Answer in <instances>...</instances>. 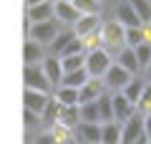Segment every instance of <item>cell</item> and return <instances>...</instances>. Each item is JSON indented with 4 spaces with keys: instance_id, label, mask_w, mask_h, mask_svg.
I'll return each instance as SVG.
<instances>
[{
    "instance_id": "1",
    "label": "cell",
    "mask_w": 151,
    "mask_h": 144,
    "mask_svg": "<svg viewBox=\"0 0 151 144\" xmlns=\"http://www.w3.org/2000/svg\"><path fill=\"white\" fill-rule=\"evenodd\" d=\"M124 33H126V28L121 25L116 18H113V20H106V23H101V28H98V43L106 48L108 53H111V51H119L121 46H126Z\"/></svg>"
},
{
    "instance_id": "2",
    "label": "cell",
    "mask_w": 151,
    "mask_h": 144,
    "mask_svg": "<svg viewBox=\"0 0 151 144\" xmlns=\"http://www.w3.org/2000/svg\"><path fill=\"white\" fill-rule=\"evenodd\" d=\"M111 63H113V58H111V53H108L106 48H103V46H93V48H88V51H86L83 68L88 71L91 79H101Z\"/></svg>"
},
{
    "instance_id": "3",
    "label": "cell",
    "mask_w": 151,
    "mask_h": 144,
    "mask_svg": "<svg viewBox=\"0 0 151 144\" xmlns=\"http://www.w3.org/2000/svg\"><path fill=\"white\" fill-rule=\"evenodd\" d=\"M121 142L124 144L146 142V137H144V111L136 109L131 116H126L124 121H121Z\"/></svg>"
},
{
    "instance_id": "4",
    "label": "cell",
    "mask_w": 151,
    "mask_h": 144,
    "mask_svg": "<svg viewBox=\"0 0 151 144\" xmlns=\"http://www.w3.org/2000/svg\"><path fill=\"white\" fill-rule=\"evenodd\" d=\"M60 31V23L58 20H40V23H28V38L35 43H43L48 48V43L55 38V33Z\"/></svg>"
},
{
    "instance_id": "5",
    "label": "cell",
    "mask_w": 151,
    "mask_h": 144,
    "mask_svg": "<svg viewBox=\"0 0 151 144\" xmlns=\"http://www.w3.org/2000/svg\"><path fill=\"white\" fill-rule=\"evenodd\" d=\"M134 76H136V73L126 71L121 63H116V61H113V63L106 68V73L101 76V81H103V89H108V91H121L131 79H134Z\"/></svg>"
},
{
    "instance_id": "6",
    "label": "cell",
    "mask_w": 151,
    "mask_h": 144,
    "mask_svg": "<svg viewBox=\"0 0 151 144\" xmlns=\"http://www.w3.org/2000/svg\"><path fill=\"white\" fill-rule=\"evenodd\" d=\"M23 84H25V89H38V91H53V86H50L48 76L43 73V66L40 63H25L23 66Z\"/></svg>"
},
{
    "instance_id": "7",
    "label": "cell",
    "mask_w": 151,
    "mask_h": 144,
    "mask_svg": "<svg viewBox=\"0 0 151 144\" xmlns=\"http://www.w3.org/2000/svg\"><path fill=\"white\" fill-rule=\"evenodd\" d=\"M73 33L81 41H91V38H98V28H101V15L98 13H83L78 15V20L73 23Z\"/></svg>"
},
{
    "instance_id": "8",
    "label": "cell",
    "mask_w": 151,
    "mask_h": 144,
    "mask_svg": "<svg viewBox=\"0 0 151 144\" xmlns=\"http://www.w3.org/2000/svg\"><path fill=\"white\" fill-rule=\"evenodd\" d=\"M23 104H25L28 111L43 116L45 109L50 106V94L48 91H38V89H25L23 91Z\"/></svg>"
},
{
    "instance_id": "9",
    "label": "cell",
    "mask_w": 151,
    "mask_h": 144,
    "mask_svg": "<svg viewBox=\"0 0 151 144\" xmlns=\"http://www.w3.org/2000/svg\"><path fill=\"white\" fill-rule=\"evenodd\" d=\"M78 15H81V13L76 10V5L70 0H53V20H58L60 25L70 28L78 20Z\"/></svg>"
},
{
    "instance_id": "10",
    "label": "cell",
    "mask_w": 151,
    "mask_h": 144,
    "mask_svg": "<svg viewBox=\"0 0 151 144\" xmlns=\"http://www.w3.org/2000/svg\"><path fill=\"white\" fill-rule=\"evenodd\" d=\"M111 106H113V119L116 121H124L126 116H131L136 111V104L131 101L124 91H111Z\"/></svg>"
},
{
    "instance_id": "11",
    "label": "cell",
    "mask_w": 151,
    "mask_h": 144,
    "mask_svg": "<svg viewBox=\"0 0 151 144\" xmlns=\"http://www.w3.org/2000/svg\"><path fill=\"white\" fill-rule=\"evenodd\" d=\"M73 139L88 142V144H98L101 142V121H78L73 127Z\"/></svg>"
},
{
    "instance_id": "12",
    "label": "cell",
    "mask_w": 151,
    "mask_h": 144,
    "mask_svg": "<svg viewBox=\"0 0 151 144\" xmlns=\"http://www.w3.org/2000/svg\"><path fill=\"white\" fill-rule=\"evenodd\" d=\"M40 66H43V73L48 76L50 86H58L60 79H63V66H60V58L55 53H45L43 61H40Z\"/></svg>"
},
{
    "instance_id": "13",
    "label": "cell",
    "mask_w": 151,
    "mask_h": 144,
    "mask_svg": "<svg viewBox=\"0 0 151 144\" xmlns=\"http://www.w3.org/2000/svg\"><path fill=\"white\" fill-rule=\"evenodd\" d=\"M28 23H40L53 18V0H40V3H30L28 5Z\"/></svg>"
},
{
    "instance_id": "14",
    "label": "cell",
    "mask_w": 151,
    "mask_h": 144,
    "mask_svg": "<svg viewBox=\"0 0 151 144\" xmlns=\"http://www.w3.org/2000/svg\"><path fill=\"white\" fill-rule=\"evenodd\" d=\"M101 94H103V81H101V79H91V76H88V81H83V84L78 86V104H83V101H96Z\"/></svg>"
},
{
    "instance_id": "15",
    "label": "cell",
    "mask_w": 151,
    "mask_h": 144,
    "mask_svg": "<svg viewBox=\"0 0 151 144\" xmlns=\"http://www.w3.org/2000/svg\"><path fill=\"white\" fill-rule=\"evenodd\" d=\"M116 20H119L124 28H129V25H144V23L139 20V15L134 13V8H131L129 0H121L119 5H116Z\"/></svg>"
},
{
    "instance_id": "16",
    "label": "cell",
    "mask_w": 151,
    "mask_h": 144,
    "mask_svg": "<svg viewBox=\"0 0 151 144\" xmlns=\"http://www.w3.org/2000/svg\"><path fill=\"white\" fill-rule=\"evenodd\" d=\"M116 63H121L126 71H131V73H139L141 71V66H139V61H136V53H134L131 46H121L119 51H116Z\"/></svg>"
},
{
    "instance_id": "17",
    "label": "cell",
    "mask_w": 151,
    "mask_h": 144,
    "mask_svg": "<svg viewBox=\"0 0 151 144\" xmlns=\"http://www.w3.org/2000/svg\"><path fill=\"white\" fill-rule=\"evenodd\" d=\"M43 56H45V46L28 38L25 46H23V63H40Z\"/></svg>"
},
{
    "instance_id": "18",
    "label": "cell",
    "mask_w": 151,
    "mask_h": 144,
    "mask_svg": "<svg viewBox=\"0 0 151 144\" xmlns=\"http://www.w3.org/2000/svg\"><path fill=\"white\" fill-rule=\"evenodd\" d=\"M101 142L103 144H119L121 142V121H101Z\"/></svg>"
},
{
    "instance_id": "19",
    "label": "cell",
    "mask_w": 151,
    "mask_h": 144,
    "mask_svg": "<svg viewBox=\"0 0 151 144\" xmlns=\"http://www.w3.org/2000/svg\"><path fill=\"white\" fill-rule=\"evenodd\" d=\"M98 106V121H113V106H111V94H101L96 99Z\"/></svg>"
},
{
    "instance_id": "20",
    "label": "cell",
    "mask_w": 151,
    "mask_h": 144,
    "mask_svg": "<svg viewBox=\"0 0 151 144\" xmlns=\"http://www.w3.org/2000/svg\"><path fill=\"white\" fill-rule=\"evenodd\" d=\"M83 81H88V71L81 66V68H73V71H63L60 84H68V86H73V89H78Z\"/></svg>"
},
{
    "instance_id": "21",
    "label": "cell",
    "mask_w": 151,
    "mask_h": 144,
    "mask_svg": "<svg viewBox=\"0 0 151 144\" xmlns=\"http://www.w3.org/2000/svg\"><path fill=\"white\" fill-rule=\"evenodd\" d=\"M131 8H134V13L139 15V20L144 23H151V0H129Z\"/></svg>"
},
{
    "instance_id": "22",
    "label": "cell",
    "mask_w": 151,
    "mask_h": 144,
    "mask_svg": "<svg viewBox=\"0 0 151 144\" xmlns=\"http://www.w3.org/2000/svg\"><path fill=\"white\" fill-rule=\"evenodd\" d=\"M78 116H81V121H98V106H96V101L78 104Z\"/></svg>"
},
{
    "instance_id": "23",
    "label": "cell",
    "mask_w": 151,
    "mask_h": 144,
    "mask_svg": "<svg viewBox=\"0 0 151 144\" xmlns=\"http://www.w3.org/2000/svg\"><path fill=\"white\" fill-rule=\"evenodd\" d=\"M134 53H136L139 66L144 68V66L149 63V58H151V38H146V41H141L139 46H134Z\"/></svg>"
},
{
    "instance_id": "24",
    "label": "cell",
    "mask_w": 151,
    "mask_h": 144,
    "mask_svg": "<svg viewBox=\"0 0 151 144\" xmlns=\"http://www.w3.org/2000/svg\"><path fill=\"white\" fill-rule=\"evenodd\" d=\"M121 91H124V94L129 96L131 101L136 104V101H139V96H141V91H144V81H141V79H136V76H134V79H131V81H129V84H126V86H124Z\"/></svg>"
},
{
    "instance_id": "25",
    "label": "cell",
    "mask_w": 151,
    "mask_h": 144,
    "mask_svg": "<svg viewBox=\"0 0 151 144\" xmlns=\"http://www.w3.org/2000/svg\"><path fill=\"white\" fill-rule=\"evenodd\" d=\"M76 5V10L81 13H101V0H70Z\"/></svg>"
},
{
    "instance_id": "26",
    "label": "cell",
    "mask_w": 151,
    "mask_h": 144,
    "mask_svg": "<svg viewBox=\"0 0 151 144\" xmlns=\"http://www.w3.org/2000/svg\"><path fill=\"white\" fill-rule=\"evenodd\" d=\"M136 109H139V111H149L151 109V81L144 84V91H141L139 101H136Z\"/></svg>"
},
{
    "instance_id": "27",
    "label": "cell",
    "mask_w": 151,
    "mask_h": 144,
    "mask_svg": "<svg viewBox=\"0 0 151 144\" xmlns=\"http://www.w3.org/2000/svg\"><path fill=\"white\" fill-rule=\"evenodd\" d=\"M144 137H146V142H151V109L144 111Z\"/></svg>"
},
{
    "instance_id": "28",
    "label": "cell",
    "mask_w": 151,
    "mask_h": 144,
    "mask_svg": "<svg viewBox=\"0 0 151 144\" xmlns=\"http://www.w3.org/2000/svg\"><path fill=\"white\" fill-rule=\"evenodd\" d=\"M144 71H146V79H149V81H151V58H149V63H146V66H144Z\"/></svg>"
},
{
    "instance_id": "29",
    "label": "cell",
    "mask_w": 151,
    "mask_h": 144,
    "mask_svg": "<svg viewBox=\"0 0 151 144\" xmlns=\"http://www.w3.org/2000/svg\"><path fill=\"white\" fill-rule=\"evenodd\" d=\"M30 3H40V0H28V5H30Z\"/></svg>"
},
{
    "instance_id": "30",
    "label": "cell",
    "mask_w": 151,
    "mask_h": 144,
    "mask_svg": "<svg viewBox=\"0 0 151 144\" xmlns=\"http://www.w3.org/2000/svg\"><path fill=\"white\" fill-rule=\"evenodd\" d=\"M146 25H149V31H151V23H146Z\"/></svg>"
}]
</instances>
